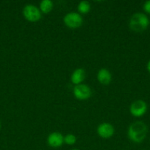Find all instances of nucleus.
<instances>
[{
    "label": "nucleus",
    "instance_id": "nucleus-6",
    "mask_svg": "<svg viewBox=\"0 0 150 150\" xmlns=\"http://www.w3.org/2000/svg\"><path fill=\"white\" fill-rule=\"evenodd\" d=\"M74 95L77 99L84 100L88 99L91 97V90L87 85L79 84L74 88Z\"/></svg>",
    "mask_w": 150,
    "mask_h": 150
},
{
    "label": "nucleus",
    "instance_id": "nucleus-2",
    "mask_svg": "<svg viewBox=\"0 0 150 150\" xmlns=\"http://www.w3.org/2000/svg\"><path fill=\"white\" fill-rule=\"evenodd\" d=\"M149 25V20L144 13H135L129 21V27L134 32H143L148 28Z\"/></svg>",
    "mask_w": 150,
    "mask_h": 150
},
{
    "label": "nucleus",
    "instance_id": "nucleus-13",
    "mask_svg": "<svg viewBox=\"0 0 150 150\" xmlns=\"http://www.w3.org/2000/svg\"><path fill=\"white\" fill-rule=\"evenodd\" d=\"M76 138L72 134H68L64 138V142L69 145H73L76 143Z\"/></svg>",
    "mask_w": 150,
    "mask_h": 150
},
{
    "label": "nucleus",
    "instance_id": "nucleus-17",
    "mask_svg": "<svg viewBox=\"0 0 150 150\" xmlns=\"http://www.w3.org/2000/svg\"><path fill=\"white\" fill-rule=\"evenodd\" d=\"M0 127H1V125H0Z\"/></svg>",
    "mask_w": 150,
    "mask_h": 150
},
{
    "label": "nucleus",
    "instance_id": "nucleus-9",
    "mask_svg": "<svg viewBox=\"0 0 150 150\" xmlns=\"http://www.w3.org/2000/svg\"><path fill=\"white\" fill-rule=\"evenodd\" d=\"M111 74L107 69L102 68L99 71L97 74V79L101 83L104 85L109 84L111 81Z\"/></svg>",
    "mask_w": 150,
    "mask_h": 150
},
{
    "label": "nucleus",
    "instance_id": "nucleus-10",
    "mask_svg": "<svg viewBox=\"0 0 150 150\" xmlns=\"http://www.w3.org/2000/svg\"><path fill=\"white\" fill-rule=\"evenodd\" d=\"M85 77V72L83 69L78 68L74 71L71 76V81L74 84L79 85L83 81Z\"/></svg>",
    "mask_w": 150,
    "mask_h": 150
},
{
    "label": "nucleus",
    "instance_id": "nucleus-4",
    "mask_svg": "<svg viewBox=\"0 0 150 150\" xmlns=\"http://www.w3.org/2000/svg\"><path fill=\"white\" fill-rule=\"evenodd\" d=\"M147 105L142 100H138L132 103L130 105V113L135 117H140L146 112Z\"/></svg>",
    "mask_w": 150,
    "mask_h": 150
},
{
    "label": "nucleus",
    "instance_id": "nucleus-12",
    "mask_svg": "<svg viewBox=\"0 0 150 150\" xmlns=\"http://www.w3.org/2000/svg\"><path fill=\"white\" fill-rule=\"evenodd\" d=\"M90 9H91L90 4L86 1H81V2H79V5H78V10L81 13H83V14L88 13L90 11Z\"/></svg>",
    "mask_w": 150,
    "mask_h": 150
},
{
    "label": "nucleus",
    "instance_id": "nucleus-8",
    "mask_svg": "<svg viewBox=\"0 0 150 150\" xmlns=\"http://www.w3.org/2000/svg\"><path fill=\"white\" fill-rule=\"evenodd\" d=\"M48 144L50 146L54 148L60 147L62 146L64 142V138L61 133L54 132L51 133L48 137Z\"/></svg>",
    "mask_w": 150,
    "mask_h": 150
},
{
    "label": "nucleus",
    "instance_id": "nucleus-3",
    "mask_svg": "<svg viewBox=\"0 0 150 150\" xmlns=\"http://www.w3.org/2000/svg\"><path fill=\"white\" fill-rule=\"evenodd\" d=\"M23 13L26 20L32 22L37 21L41 18V13L40 10L32 4H28L25 6Z\"/></svg>",
    "mask_w": 150,
    "mask_h": 150
},
{
    "label": "nucleus",
    "instance_id": "nucleus-15",
    "mask_svg": "<svg viewBox=\"0 0 150 150\" xmlns=\"http://www.w3.org/2000/svg\"><path fill=\"white\" fill-rule=\"evenodd\" d=\"M147 70H148V71L150 73V60L149 61V62L147 63Z\"/></svg>",
    "mask_w": 150,
    "mask_h": 150
},
{
    "label": "nucleus",
    "instance_id": "nucleus-5",
    "mask_svg": "<svg viewBox=\"0 0 150 150\" xmlns=\"http://www.w3.org/2000/svg\"><path fill=\"white\" fill-rule=\"evenodd\" d=\"M64 23L69 28H78L82 25V18L78 13H70L64 17Z\"/></svg>",
    "mask_w": 150,
    "mask_h": 150
},
{
    "label": "nucleus",
    "instance_id": "nucleus-1",
    "mask_svg": "<svg viewBox=\"0 0 150 150\" xmlns=\"http://www.w3.org/2000/svg\"><path fill=\"white\" fill-rule=\"evenodd\" d=\"M147 133V127L144 122L137 121L133 122L129 127L128 136L135 143H141L145 139Z\"/></svg>",
    "mask_w": 150,
    "mask_h": 150
},
{
    "label": "nucleus",
    "instance_id": "nucleus-16",
    "mask_svg": "<svg viewBox=\"0 0 150 150\" xmlns=\"http://www.w3.org/2000/svg\"><path fill=\"white\" fill-rule=\"evenodd\" d=\"M72 150H79V149H72Z\"/></svg>",
    "mask_w": 150,
    "mask_h": 150
},
{
    "label": "nucleus",
    "instance_id": "nucleus-14",
    "mask_svg": "<svg viewBox=\"0 0 150 150\" xmlns=\"http://www.w3.org/2000/svg\"><path fill=\"white\" fill-rule=\"evenodd\" d=\"M144 11L146 12L147 13L150 14V0L146 1L144 4Z\"/></svg>",
    "mask_w": 150,
    "mask_h": 150
},
{
    "label": "nucleus",
    "instance_id": "nucleus-11",
    "mask_svg": "<svg viewBox=\"0 0 150 150\" xmlns=\"http://www.w3.org/2000/svg\"><path fill=\"white\" fill-rule=\"evenodd\" d=\"M53 7L52 1L50 0H43L40 4L41 10L44 13H48L51 10Z\"/></svg>",
    "mask_w": 150,
    "mask_h": 150
},
{
    "label": "nucleus",
    "instance_id": "nucleus-7",
    "mask_svg": "<svg viewBox=\"0 0 150 150\" xmlns=\"http://www.w3.org/2000/svg\"><path fill=\"white\" fill-rule=\"evenodd\" d=\"M97 133L101 138L108 139L114 133V128L109 123H102L97 128Z\"/></svg>",
    "mask_w": 150,
    "mask_h": 150
}]
</instances>
